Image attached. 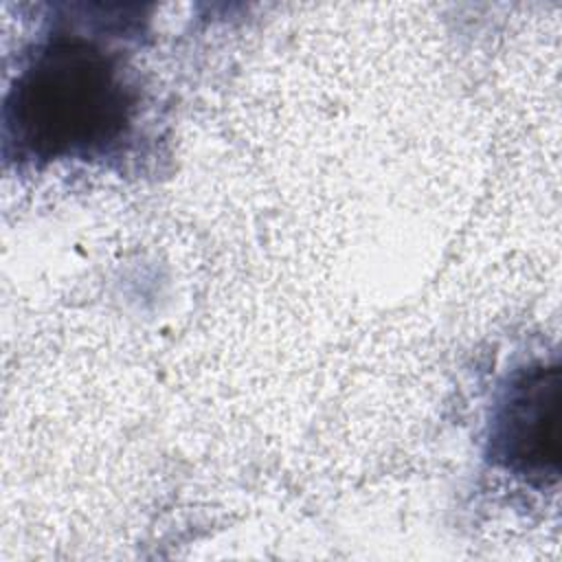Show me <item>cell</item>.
Returning a JSON list of instances; mask_svg holds the SVG:
<instances>
[{"label": "cell", "mask_w": 562, "mask_h": 562, "mask_svg": "<svg viewBox=\"0 0 562 562\" xmlns=\"http://www.w3.org/2000/svg\"><path fill=\"white\" fill-rule=\"evenodd\" d=\"M140 114L127 50L79 18L57 15L22 53L2 105V154L20 165L101 160Z\"/></svg>", "instance_id": "6da1fadb"}, {"label": "cell", "mask_w": 562, "mask_h": 562, "mask_svg": "<svg viewBox=\"0 0 562 562\" xmlns=\"http://www.w3.org/2000/svg\"><path fill=\"white\" fill-rule=\"evenodd\" d=\"M562 371L558 362H531L498 389L485 432L487 461L544 490L560 481Z\"/></svg>", "instance_id": "7a4b0ae2"}]
</instances>
